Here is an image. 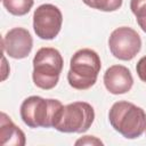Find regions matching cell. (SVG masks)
<instances>
[{"label": "cell", "mask_w": 146, "mask_h": 146, "mask_svg": "<svg viewBox=\"0 0 146 146\" xmlns=\"http://www.w3.org/2000/svg\"><path fill=\"white\" fill-rule=\"evenodd\" d=\"M108 120L114 130L128 139L138 138L146 130L145 111L129 102L114 103L108 112Z\"/></svg>", "instance_id": "1"}, {"label": "cell", "mask_w": 146, "mask_h": 146, "mask_svg": "<svg viewBox=\"0 0 146 146\" xmlns=\"http://www.w3.org/2000/svg\"><path fill=\"white\" fill-rule=\"evenodd\" d=\"M100 67V58L95 50L80 49L71 58L67 81L74 89L87 90L96 83Z\"/></svg>", "instance_id": "2"}, {"label": "cell", "mask_w": 146, "mask_h": 146, "mask_svg": "<svg viewBox=\"0 0 146 146\" xmlns=\"http://www.w3.org/2000/svg\"><path fill=\"white\" fill-rule=\"evenodd\" d=\"M63 106L64 105L57 99L30 96L23 100L19 114L23 122L30 128H54Z\"/></svg>", "instance_id": "3"}, {"label": "cell", "mask_w": 146, "mask_h": 146, "mask_svg": "<svg viewBox=\"0 0 146 146\" xmlns=\"http://www.w3.org/2000/svg\"><path fill=\"white\" fill-rule=\"evenodd\" d=\"M64 60L60 52L51 47L39 49L33 58V82L43 90L56 87L63 70Z\"/></svg>", "instance_id": "4"}, {"label": "cell", "mask_w": 146, "mask_h": 146, "mask_svg": "<svg viewBox=\"0 0 146 146\" xmlns=\"http://www.w3.org/2000/svg\"><path fill=\"white\" fill-rule=\"evenodd\" d=\"M95 120L94 107L86 102H74L63 106L54 128L66 133H83Z\"/></svg>", "instance_id": "5"}, {"label": "cell", "mask_w": 146, "mask_h": 146, "mask_svg": "<svg viewBox=\"0 0 146 146\" xmlns=\"http://www.w3.org/2000/svg\"><path fill=\"white\" fill-rule=\"evenodd\" d=\"M108 47L115 58L121 60H131L140 51L141 39L133 29L121 26L111 33Z\"/></svg>", "instance_id": "6"}, {"label": "cell", "mask_w": 146, "mask_h": 146, "mask_svg": "<svg viewBox=\"0 0 146 146\" xmlns=\"http://www.w3.org/2000/svg\"><path fill=\"white\" fill-rule=\"evenodd\" d=\"M63 15L58 7L51 3L39 6L33 14V29L42 40H52L62 29Z\"/></svg>", "instance_id": "7"}, {"label": "cell", "mask_w": 146, "mask_h": 146, "mask_svg": "<svg viewBox=\"0 0 146 146\" xmlns=\"http://www.w3.org/2000/svg\"><path fill=\"white\" fill-rule=\"evenodd\" d=\"M33 47V39L24 27H14L2 38V50L9 57L23 59L27 57Z\"/></svg>", "instance_id": "8"}, {"label": "cell", "mask_w": 146, "mask_h": 146, "mask_svg": "<svg viewBox=\"0 0 146 146\" xmlns=\"http://www.w3.org/2000/svg\"><path fill=\"white\" fill-rule=\"evenodd\" d=\"M105 88L113 95H122L132 88L133 78L129 68L123 65H112L104 73Z\"/></svg>", "instance_id": "9"}, {"label": "cell", "mask_w": 146, "mask_h": 146, "mask_svg": "<svg viewBox=\"0 0 146 146\" xmlns=\"http://www.w3.org/2000/svg\"><path fill=\"white\" fill-rule=\"evenodd\" d=\"M0 143L2 146H24V132L10 120L6 113L0 115Z\"/></svg>", "instance_id": "10"}, {"label": "cell", "mask_w": 146, "mask_h": 146, "mask_svg": "<svg viewBox=\"0 0 146 146\" xmlns=\"http://www.w3.org/2000/svg\"><path fill=\"white\" fill-rule=\"evenodd\" d=\"M3 7L15 16L26 15L33 7L34 0H2Z\"/></svg>", "instance_id": "11"}, {"label": "cell", "mask_w": 146, "mask_h": 146, "mask_svg": "<svg viewBox=\"0 0 146 146\" xmlns=\"http://www.w3.org/2000/svg\"><path fill=\"white\" fill-rule=\"evenodd\" d=\"M130 9L136 16L139 27L146 33V0H131Z\"/></svg>", "instance_id": "12"}, {"label": "cell", "mask_w": 146, "mask_h": 146, "mask_svg": "<svg viewBox=\"0 0 146 146\" xmlns=\"http://www.w3.org/2000/svg\"><path fill=\"white\" fill-rule=\"evenodd\" d=\"M87 6L98 9L102 11H114L117 10L121 6L123 0H82Z\"/></svg>", "instance_id": "13"}, {"label": "cell", "mask_w": 146, "mask_h": 146, "mask_svg": "<svg viewBox=\"0 0 146 146\" xmlns=\"http://www.w3.org/2000/svg\"><path fill=\"white\" fill-rule=\"evenodd\" d=\"M136 71H137L139 79L146 83V56L141 57L138 60V63L136 65Z\"/></svg>", "instance_id": "14"}, {"label": "cell", "mask_w": 146, "mask_h": 146, "mask_svg": "<svg viewBox=\"0 0 146 146\" xmlns=\"http://www.w3.org/2000/svg\"><path fill=\"white\" fill-rule=\"evenodd\" d=\"M75 145H103V141L94 136H84L75 141Z\"/></svg>", "instance_id": "15"}, {"label": "cell", "mask_w": 146, "mask_h": 146, "mask_svg": "<svg viewBox=\"0 0 146 146\" xmlns=\"http://www.w3.org/2000/svg\"><path fill=\"white\" fill-rule=\"evenodd\" d=\"M6 67H7V62H6V58L3 56L2 57V81L6 80V78L9 73V70H6Z\"/></svg>", "instance_id": "16"}]
</instances>
